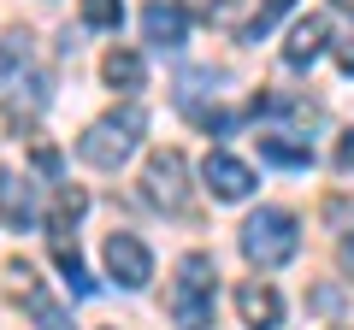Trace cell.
Listing matches in <instances>:
<instances>
[{
	"instance_id": "1",
	"label": "cell",
	"mask_w": 354,
	"mask_h": 330,
	"mask_svg": "<svg viewBox=\"0 0 354 330\" xmlns=\"http://www.w3.org/2000/svg\"><path fill=\"white\" fill-rule=\"evenodd\" d=\"M41 106H48V71L36 65V41L6 36L0 41V113L36 118Z\"/></svg>"
},
{
	"instance_id": "21",
	"label": "cell",
	"mask_w": 354,
	"mask_h": 330,
	"mask_svg": "<svg viewBox=\"0 0 354 330\" xmlns=\"http://www.w3.org/2000/svg\"><path fill=\"white\" fill-rule=\"evenodd\" d=\"M337 65H342V77H354V36L337 41Z\"/></svg>"
},
{
	"instance_id": "11",
	"label": "cell",
	"mask_w": 354,
	"mask_h": 330,
	"mask_svg": "<svg viewBox=\"0 0 354 330\" xmlns=\"http://www.w3.org/2000/svg\"><path fill=\"white\" fill-rule=\"evenodd\" d=\"M142 30H148L153 48H183V36H189V12L171 6V0H153L148 12H142Z\"/></svg>"
},
{
	"instance_id": "16",
	"label": "cell",
	"mask_w": 354,
	"mask_h": 330,
	"mask_svg": "<svg viewBox=\"0 0 354 330\" xmlns=\"http://www.w3.org/2000/svg\"><path fill=\"white\" fill-rule=\"evenodd\" d=\"M83 213H88V195L77 189V183H59V195H53V206H48V236L53 230H71Z\"/></svg>"
},
{
	"instance_id": "13",
	"label": "cell",
	"mask_w": 354,
	"mask_h": 330,
	"mask_svg": "<svg viewBox=\"0 0 354 330\" xmlns=\"http://www.w3.org/2000/svg\"><path fill=\"white\" fill-rule=\"evenodd\" d=\"M101 77L113 83L118 95H136L142 83H148V65H142V53H130V48H113V53L101 59Z\"/></svg>"
},
{
	"instance_id": "9",
	"label": "cell",
	"mask_w": 354,
	"mask_h": 330,
	"mask_svg": "<svg viewBox=\"0 0 354 330\" xmlns=\"http://www.w3.org/2000/svg\"><path fill=\"white\" fill-rule=\"evenodd\" d=\"M325 41H330V18H319V12H307L301 24L290 30V41H283V65L290 71H307V65L325 53Z\"/></svg>"
},
{
	"instance_id": "22",
	"label": "cell",
	"mask_w": 354,
	"mask_h": 330,
	"mask_svg": "<svg viewBox=\"0 0 354 330\" xmlns=\"http://www.w3.org/2000/svg\"><path fill=\"white\" fill-rule=\"evenodd\" d=\"M330 6H342V12H354V0H330Z\"/></svg>"
},
{
	"instance_id": "7",
	"label": "cell",
	"mask_w": 354,
	"mask_h": 330,
	"mask_svg": "<svg viewBox=\"0 0 354 330\" xmlns=\"http://www.w3.org/2000/svg\"><path fill=\"white\" fill-rule=\"evenodd\" d=\"M236 313H242V324H248V330H278L283 324V295L272 289V283L248 278L236 289Z\"/></svg>"
},
{
	"instance_id": "3",
	"label": "cell",
	"mask_w": 354,
	"mask_h": 330,
	"mask_svg": "<svg viewBox=\"0 0 354 330\" xmlns=\"http://www.w3.org/2000/svg\"><path fill=\"white\" fill-rule=\"evenodd\" d=\"M142 130H148V113H142V106H118V113L95 118V124L77 136V159L95 165V171H118V165L136 153Z\"/></svg>"
},
{
	"instance_id": "4",
	"label": "cell",
	"mask_w": 354,
	"mask_h": 330,
	"mask_svg": "<svg viewBox=\"0 0 354 330\" xmlns=\"http://www.w3.org/2000/svg\"><path fill=\"white\" fill-rule=\"evenodd\" d=\"M242 254H248V266H260V271L290 266V260L301 254V224H295V213L260 206V213L242 224Z\"/></svg>"
},
{
	"instance_id": "5",
	"label": "cell",
	"mask_w": 354,
	"mask_h": 330,
	"mask_svg": "<svg viewBox=\"0 0 354 330\" xmlns=\"http://www.w3.org/2000/svg\"><path fill=\"white\" fill-rule=\"evenodd\" d=\"M142 195L165 213H183L189 206V159L177 148H153L148 153V171H142Z\"/></svg>"
},
{
	"instance_id": "14",
	"label": "cell",
	"mask_w": 354,
	"mask_h": 330,
	"mask_svg": "<svg viewBox=\"0 0 354 330\" xmlns=\"http://www.w3.org/2000/svg\"><path fill=\"white\" fill-rule=\"evenodd\" d=\"M260 159H272V165H290V171H307L313 165V148L307 142H295V136H283V130H260Z\"/></svg>"
},
{
	"instance_id": "6",
	"label": "cell",
	"mask_w": 354,
	"mask_h": 330,
	"mask_svg": "<svg viewBox=\"0 0 354 330\" xmlns=\"http://www.w3.org/2000/svg\"><path fill=\"white\" fill-rule=\"evenodd\" d=\"M106 271H113V283H124V289H148V278H153L148 242L130 236V230H113V236H106Z\"/></svg>"
},
{
	"instance_id": "20",
	"label": "cell",
	"mask_w": 354,
	"mask_h": 330,
	"mask_svg": "<svg viewBox=\"0 0 354 330\" xmlns=\"http://www.w3.org/2000/svg\"><path fill=\"white\" fill-rule=\"evenodd\" d=\"M337 171H354V130L337 142Z\"/></svg>"
},
{
	"instance_id": "23",
	"label": "cell",
	"mask_w": 354,
	"mask_h": 330,
	"mask_svg": "<svg viewBox=\"0 0 354 330\" xmlns=\"http://www.w3.org/2000/svg\"><path fill=\"white\" fill-rule=\"evenodd\" d=\"M330 330H337V324H330Z\"/></svg>"
},
{
	"instance_id": "10",
	"label": "cell",
	"mask_w": 354,
	"mask_h": 330,
	"mask_svg": "<svg viewBox=\"0 0 354 330\" xmlns=\"http://www.w3.org/2000/svg\"><path fill=\"white\" fill-rule=\"evenodd\" d=\"M12 278L24 283V307H30V318H36V330H77L71 318L59 313V301H53V295L41 289V283H36V271H30L24 260H18V266H12Z\"/></svg>"
},
{
	"instance_id": "15",
	"label": "cell",
	"mask_w": 354,
	"mask_h": 330,
	"mask_svg": "<svg viewBox=\"0 0 354 330\" xmlns=\"http://www.w3.org/2000/svg\"><path fill=\"white\" fill-rule=\"evenodd\" d=\"M53 266L65 271V283H71V295H95V278L83 271V254H77V242L65 236V230H53Z\"/></svg>"
},
{
	"instance_id": "18",
	"label": "cell",
	"mask_w": 354,
	"mask_h": 330,
	"mask_svg": "<svg viewBox=\"0 0 354 330\" xmlns=\"http://www.w3.org/2000/svg\"><path fill=\"white\" fill-rule=\"evenodd\" d=\"M290 6H295V0H260V12H254L248 24H242V41H260L266 30H272V24H278L283 12H290Z\"/></svg>"
},
{
	"instance_id": "17",
	"label": "cell",
	"mask_w": 354,
	"mask_h": 330,
	"mask_svg": "<svg viewBox=\"0 0 354 330\" xmlns=\"http://www.w3.org/2000/svg\"><path fill=\"white\" fill-rule=\"evenodd\" d=\"M83 24L88 30H118L124 24V0H83Z\"/></svg>"
},
{
	"instance_id": "12",
	"label": "cell",
	"mask_w": 354,
	"mask_h": 330,
	"mask_svg": "<svg viewBox=\"0 0 354 330\" xmlns=\"http://www.w3.org/2000/svg\"><path fill=\"white\" fill-rule=\"evenodd\" d=\"M0 218H6L12 230H30V224H36V189H30V177L0 171Z\"/></svg>"
},
{
	"instance_id": "2",
	"label": "cell",
	"mask_w": 354,
	"mask_h": 330,
	"mask_svg": "<svg viewBox=\"0 0 354 330\" xmlns=\"http://www.w3.org/2000/svg\"><path fill=\"white\" fill-rule=\"evenodd\" d=\"M213 295H218V266L213 254H183L177 260V278H171V295H165V307H171V324L177 330H207L213 324Z\"/></svg>"
},
{
	"instance_id": "19",
	"label": "cell",
	"mask_w": 354,
	"mask_h": 330,
	"mask_svg": "<svg viewBox=\"0 0 354 330\" xmlns=\"http://www.w3.org/2000/svg\"><path fill=\"white\" fill-rule=\"evenodd\" d=\"M325 218H330L337 230H354V201H348V195H330V201H325Z\"/></svg>"
},
{
	"instance_id": "8",
	"label": "cell",
	"mask_w": 354,
	"mask_h": 330,
	"mask_svg": "<svg viewBox=\"0 0 354 330\" xmlns=\"http://www.w3.org/2000/svg\"><path fill=\"white\" fill-rule=\"evenodd\" d=\"M201 177H207V189H213L218 201H248L254 195V171L242 159H230V153H207Z\"/></svg>"
}]
</instances>
